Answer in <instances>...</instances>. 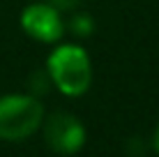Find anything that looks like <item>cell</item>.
Segmentation results:
<instances>
[{"label":"cell","instance_id":"obj_1","mask_svg":"<svg viewBox=\"0 0 159 157\" xmlns=\"http://www.w3.org/2000/svg\"><path fill=\"white\" fill-rule=\"evenodd\" d=\"M48 76L58 85L60 93L69 97H79L90 88L92 81L90 58L81 46L74 44L58 46L48 56Z\"/></svg>","mask_w":159,"mask_h":157},{"label":"cell","instance_id":"obj_2","mask_svg":"<svg viewBox=\"0 0 159 157\" xmlns=\"http://www.w3.org/2000/svg\"><path fill=\"white\" fill-rule=\"evenodd\" d=\"M44 122V106L30 95L0 97V139L23 141Z\"/></svg>","mask_w":159,"mask_h":157},{"label":"cell","instance_id":"obj_3","mask_svg":"<svg viewBox=\"0 0 159 157\" xmlns=\"http://www.w3.org/2000/svg\"><path fill=\"white\" fill-rule=\"evenodd\" d=\"M44 141L58 155H74L85 143V129L74 113L56 111L44 120Z\"/></svg>","mask_w":159,"mask_h":157},{"label":"cell","instance_id":"obj_4","mask_svg":"<svg viewBox=\"0 0 159 157\" xmlns=\"http://www.w3.org/2000/svg\"><path fill=\"white\" fill-rule=\"evenodd\" d=\"M21 25L30 37L39 42H58L65 32L58 9L51 7L48 2L28 5L21 14Z\"/></svg>","mask_w":159,"mask_h":157},{"label":"cell","instance_id":"obj_5","mask_svg":"<svg viewBox=\"0 0 159 157\" xmlns=\"http://www.w3.org/2000/svg\"><path fill=\"white\" fill-rule=\"evenodd\" d=\"M69 28H72L74 35L88 37L92 32V19L85 16V14H76V16H72V21H69Z\"/></svg>","mask_w":159,"mask_h":157},{"label":"cell","instance_id":"obj_6","mask_svg":"<svg viewBox=\"0 0 159 157\" xmlns=\"http://www.w3.org/2000/svg\"><path fill=\"white\" fill-rule=\"evenodd\" d=\"M46 2L51 5V7H56L58 12H69V9H74L81 0H46Z\"/></svg>","mask_w":159,"mask_h":157},{"label":"cell","instance_id":"obj_7","mask_svg":"<svg viewBox=\"0 0 159 157\" xmlns=\"http://www.w3.org/2000/svg\"><path fill=\"white\" fill-rule=\"evenodd\" d=\"M152 143H155V150L159 153V122H157V127H155V134H152Z\"/></svg>","mask_w":159,"mask_h":157}]
</instances>
